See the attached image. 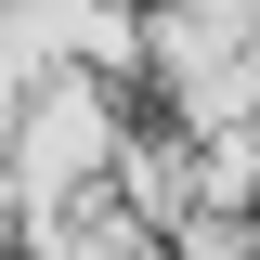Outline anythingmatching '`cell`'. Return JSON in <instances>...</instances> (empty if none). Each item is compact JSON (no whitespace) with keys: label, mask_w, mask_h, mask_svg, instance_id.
Returning <instances> with one entry per match:
<instances>
[{"label":"cell","mask_w":260,"mask_h":260,"mask_svg":"<svg viewBox=\"0 0 260 260\" xmlns=\"http://www.w3.org/2000/svg\"><path fill=\"white\" fill-rule=\"evenodd\" d=\"M0 169H13L26 195H52V208L91 182V169H117V104H104V78H91V65H52V78L26 91V117H13Z\"/></svg>","instance_id":"6da1fadb"}]
</instances>
